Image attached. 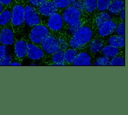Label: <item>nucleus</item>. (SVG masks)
<instances>
[{"mask_svg":"<svg viewBox=\"0 0 128 115\" xmlns=\"http://www.w3.org/2000/svg\"><path fill=\"white\" fill-rule=\"evenodd\" d=\"M89 48L90 51L92 53H98L102 50L104 48V44L101 40L94 38L90 42Z\"/></svg>","mask_w":128,"mask_h":115,"instance_id":"nucleus-16","label":"nucleus"},{"mask_svg":"<svg viewBox=\"0 0 128 115\" xmlns=\"http://www.w3.org/2000/svg\"><path fill=\"white\" fill-rule=\"evenodd\" d=\"M70 6L80 10L81 12L84 10L83 0H71Z\"/></svg>","mask_w":128,"mask_h":115,"instance_id":"nucleus-27","label":"nucleus"},{"mask_svg":"<svg viewBox=\"0 0 128 115\" xmlns=\"http://www.w3.org/2000/svg\"><path fill=\"white\" fill-rule=\"evenodd\" d=\"M38 64H34V63H32V64H30V66H38Z\"/></svg>","mask_w":128,"mask_h":115,"instance_id":"nucleus-36","label":"nucleus"},{"mask_svg":"<svg viewBox=\"0 0 128 115\" xmlns=\"http://www.w3.org/2000/svg\"><path fill=\"white\" fill-rule=\"evenodd\" d=\"M11 22L16 27L20 26L24 22V6L22 5L16 4L13 6Z\"/></svg>","mask_w":128,"mask_h":115,"instance_id":"nucleus-6","label":"nucleus"},{"mask_svg":"<svg viewBox=\"0 0 128 115\" xmlns=\"http://www.w3.org/2000/svg\"><path fill=\"white\" fill-rule=\"evenodd\" d=\"M40 46L45 54L50 55L60 50H63L60 38L50 34L44 39Z\"/></svg>","mask_w":128,"mask_h":115,"instance_id":"nucleus-3","label":"nucleus"},{"mask_svg":"<svg viewBox=\"0 0 128 115\" xmlns=\"http://www.w3.org/2000/svg\"><path fill=\"white\" fill-rule=\"evenodd\" d=\"M112 16L110 12H102L100 13L96 18V24L98 26L104 22L111 20Z\"/></svg>","mask_w":128,"mask_h":115,"instance_id":"nucleus-21","label":"nucleus"},{"mask_svg":"<svg viewBox=\"0 0 128 115\" xmlns=\"http://www.w3.org/2000/svg\"><path fill=\"white\" fill-rule=\"evenodd\" d=\"M12 2V0H0V2L3 5H8Z\"/></svg>","mask_w":128,"mask_h":115,"instance_id":"nucleus-34","label":"nucleus"},{"mask_svg":"<svg viewBox=\"0 0 128 115\" xmlns=\"http://www.w3.org/2000/svg\"><path fill=\"white\" fill-rule=\"evenodd\" d=\"M90 57L86 52H78L74 58L72 64L73 66H90Z\"/></svg>","mask_w":128,"mask_h":115,"instance_id":"nucleus-13","label":"nucleus"},{"mask_svg":"<svg viewBox=\"0 0 128 115\" xmlns=\"http://www.w3.org/2000/svg\"><path fill=\"white\" fill-rule=\"evenodd\" d=\"M4 10V6L3 4L0 2V13Z\"/></svg>","mask_w":128,"mask_h":115,"instance_id":"nucleus-35","label":"nucleus"},{"mask_svg":"<svg viewBox=\"0 0 128 115\" xmlns=\"http://www.w3.org/2000/svg\"><path fill=\"white\" fill-rule=\"evenodd\" d=\"M49 0H28L30 5L32 6H38L41 3Z\"/></svg>","mask_w":128,"mask_h":115,"instance_id":"nucleus-31","label":"nucleus"},{"mask_svg":"<svg viewBox=\"0 0 128 115\" xmlns=\"http://www.w3.org/2000/svg\"><path fill=\"white\" fill-rule=\"evenodd\" d=\"M7 53L6 45L0 44V59L3 58Z\"/></svg>","mask_w":128,"mask_h":115,"instance_id":"nucleus-30","label":"nucleus"},{"mask_svg":"<svg viewBox=\"0 0 128 115\" xmlns=\"http://www.w3.org/2000/svg\"><path fill=\"white\" fill-rule=\"evenodd\" d=\"M12 10L4 9L0 13V26H6L11 22Z\"/></svg>","mask_w":128,"mask_h":115,"instance_id":"nucleus-19","label":"nucleus"},{"mask_svg":"<svg viewBox=\"0 0 128 115\" xmlns=\"http://www.w3.org/2000/svg\"><path fill=\"white\" fill-rule=\"evenodd\" d=\"M123 0H112L111 1L108 7V12L113 14H118L124 8Z\"/></svg>","mask_w":128,"mask_h":115,"instance_id":"nucleus-15","label":"nucleus"},{"mask_svg":"<svg viewBox=\"0 0 128 115\" xmlns=\"http://www.w3.org/2000/svg\"><path fill=\"white\" fill-rule=\"evenodd\" d=\"M78 53V52L76 48H72L66 50L64 52V58L66 64H72Z\"/></svg>","mask_w":128,"mask_h":115,"instance_id":"nucleus-18","label":"nucleus"},{"mask_svg":"<svg viewBox=\"0 0 128 115\" xmlns=\"http://www.w3.org/2000/svg\"><path fill=\"white\" fill-rule=\"evenodd\" d=\"M92 36V30L88 26H81L73 34L69 42V45L72 48H82L90 40Z\"/></svg>","mask_w":128,"mask_h":115,"instance_id":"nucleus-1","label":"nucleus"},{"mask_svg":"<svg viewBox=\"0 0 128 115\" xmlns=\"http://www.w3.org/2000/svg\"><path fill=\"white\" fill-rule=\"evenodd\" d=\"M84 10L88 12H93L96 8V0H83Z\"/></svg>","mask_w":128,"mask_h":115,"instance_id":"nucleus-22","label":"nucleus"},{"mask_svg":"<svg viewBox=\"0 0 128 115\" xmlns=\"http://www.w3.org/2000/svg\"><path fill=\"white\" fill-rule=\"evenodd\" d=\"M12 61V55L7 53L3 58L0 59V66H10Z\"/></svg>","mask_w":128,"mask_h":115,"instance_id":"nucleus-28","label":"nucleus"},{"mask_svg":"<svg viewBox=\"0 0 128 115\" xmlns=\"http://www.w3.org/2000/svg\"><path fill=\"white\" fill-rule=\"evenodd\" d=\"M10 66H22V64L20 62L17 61V60H14V61H12V62L10 64Z\"/></svg>","mask_w":128,"mask_h":115,"instance_id":"nucleus-32","label":"nucleus"},{"mask_svg":"<svg viewBox=\"0 0 128 115\" xmlns=\"http://www.w3.org/2000/svg\"><path fill=\"white\" fill-rule=\"evenodd\" d=\"M64 50H60L51 54L50 59L52 62L49 66H66V64L64 58Z\"/></svg>","mask_w":128,"mask_h":115,"instance_id":"nucleus-14","label":"nucleus"},{"mask_svg":"<svg viewBox=\"0 0 128 115\" xmlns=\"http://www.w3.org/2000/svg\"><path fill=\"white\" fill-rule=\"evenodd\" d=\"M102 51L104 56L108 58H113L118 54L119 49L117 47L109 44L104 46Z\"/></svg>","mask_w":128,"mask_h":115,"instance_id":"nucleus-20","label":"nucleus"},{"mask_svg":"<svg viewBox=\"0 0 128 115\" xmlns=\"http://www.w3.org/2000/svg\"><path fill=\"white\" fill-rule=\"evenodd\" d=\"M110 60L106 56L98 58L94 64V66H109Z\"/></svg>","mask_w":128,"mask_h":115,"instance_id":"nucleus-25","label":"nucleus"},{"mask_svg":"<svg viewBox=\"0 0 128 115\" xmlns=\"http://www.w3.org/2000/svg\"><path fill=\"white\" fill-rule=\"evenodd\" d=\"M14 42L13 30L10 27H4L0 30V44L12 45Z\"/></svg>","mask_w":128,"mask_h":115,"instance_id":"nucleus-10","label":"nucleus"},{"mask_svg":"<svg viewBox=\"0 0 128 115\" xmlns=\"http://www.w3.org/2000/svg\"><path fill=\"white\" fill-rule=\"evenodd\" d=\"M117 34L122 36H124L125 35V23L124 22H120L116 26V28Z\"/></svg>","mask_w":128,"mask_h":115,"instance_id":"nucleus-29","label":"nucleus"},{"mask_svg":"<svg viewBox=\"0 0 128 115\" xmlns=\"http://www.w3.org/2000/svg\"><path fill=\"white\" fill-rule=\"evenodd\" d=\"M109 44L117 48H121L124 46L125 38L124 36H114L110 38L108 40Z\"/></svg>","mask_w":128,"mask_h":115,"instance_id":"nucleus-17","label":"nucleus"},{"mask_svg":"<svg viewBox=\"0 0 128 115\" xmlns=\"http://www.w3.org/2000/svg\"><path fill=\"white\" fill-rule=\"evenodd\" d=\"M64 22L62 16L56 12L49 16L47 26L48 28L52 30L58 31L62 28Z\"/></svg>","mask_w":128,"mask_h":115,"instance_id":"nucleus-8","label":"nucleus"},{"mask_svg":"<svg viewBox=\"0 0 128 115\" xmlns=\"http://www.w3.org/2000/svg\"><path fill=\"white\" fill-rule=\"evenodd\" d=\"M14 55L18 59H22L27 56L28 42L23 39L16 40L14 43Z\"/></svg>","mask_w":128,"mask_h":115,"instance_id":"nucleus-11","label":"nucleus"},{"mask_svg":"<svg viewBox=\"0 0 128 115\" xmlns=\"http://www.w3.org/2000/svg\"><path fill=\"white\" fill-rule=\"evenodd\" d=\"M112 0H96V8L99 11H104L108 8Z\"/></svg>","mask_w":128,"mask_h":115,"instance_id":"nucleus-23","label":"nucleus"},{"mask_svg":"<svg viewBox=\"0 0 128 115\" xmlns=\"http://www.w3.org/2000/svg\"><path fill=\"white\" fill-rule=\"evenodd\" d=\"M110 66H124V58L121 56H115L110 60Z\"/></svg>","mask_w":128,"mask_h":115,"instance_id":"nucleus-24","label":"nucleus"},{"mask_svg":"<svg viewBox=\"0 0 128 115\" xmlns=\"http://www.w3.org/2000/svg\"><path fill=\"white\" fill-rule=\"evenodd\" d=\"M50 34L48 27L40 24L33 26L30 32L29 38L30 42L40 46L44 39Z\"/></svg>","mask_w":128,"mask_h":115,"instance_id":"nucleus-4","label":"nucleus"},{"mask_svg":"<svg viewBox=\"0 0 128 115\" xmlns=\"http://www.w3.org/2000/svg\"><path fill=\"white\" fill-rule=\"evenodd\" d=\"M45 53L40 46L32 42H28L27 56L32 60H38L44 56Z\"/></svg>","mask_w":128,"mask_h":115,"instance_id":"nucleus-7","label":"nucleus"},{"mask_svg":"<svg viewBox=\"0 0 128 115\" xmlns=\"http://www.w3.org/2000/svg\"><path fill=\"white\" fill-rule=\"evenodd\" d=\"M81 11L73 6H68L65 8L62 14L64 22L69 26L68 32L74 34L82 26L80 17Z\"/></svg>","mask_w":128,"mask_h":115,"instance_id":"nucleus-2","label":"nucleus"},{"mask_svg":"<svg viewBox=\"0 0 128 115\" xmlns=\"http://www.w3.org/2000/svg\"><path fill=\"white\" fill-rule=\"evenodd\" d=\"M120 18H122V19L123 20H124V19H125V10H124V8H122V10L120 12Z\"/></svg>","mask_w":128,"mask_h":115,"instance_id":"nucleus-33","label":"nucleus"},{"mask_svg":"<svg viewBox=\"0 0 128 115\" xmlns=\"http://www.w3.org/2000/svg\"><path fill=\"white\" fill-rule=\"evenodd\" d=\"M116 26V24L114 21L112 20H107L98 26V33L101 36H107L114 32Z\"/></svg>","mask_w":128,"mask_h":115,"instance_id":"nucleus-12","label":"nucleus"},{"mask_svg":"<svg viewBox=\"0 0 128 115\" xmlns=\"http://www.w3.org/2000/svg\"><path fill=\"white\" fill-rule=\"evenodd\" d=\"M58 8H65L70 6L71 0H52Z\"/></svg>","mask_w":128,"mask_h":115,"instance_id":"nucleus-26","label":"nucleus"},{"mask_svg":"<svg viewBox=\"0 0 128 115\" xmlns=\"http://www.w3.org/2000/svg\"><path fill=\"white\" fill-rule=\"evenodd\" d=\"M39 13L42 16H50L52 14L56 12L58 8L52 0H48L41 3L38 8Z\"/></svg>","mask_w":128,"mask_h":115,"instance_id":"nucleus-9","label":"nucleus"},{"mask_svg":"<svg viewBox=\"0 0 128 115\" xmlns=\"http://www.w3.org/2000/svg\"><path fill=\"white\" fill-rule=\"evenodd\" d=\"M40 17L36 10L32 5L24 6V23L30 26L40 24Z\"/></svg>","mask_w":128,"mask_h":115,"instance_id":"nucleus-5","label":"nucleus"}]
</instances>
